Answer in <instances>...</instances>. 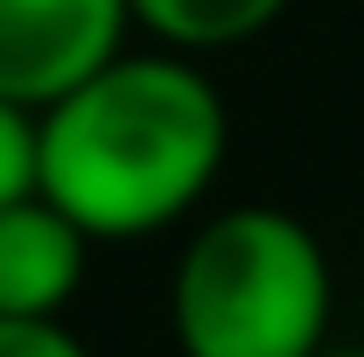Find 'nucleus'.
I'll return each instance as SVG.
<instances>
[{
  "label": "nucleus",
  "mask_w": 364,
  "mask_h": 357,
  "mask_svg": "<svg viewBox=\"0 0 364 357\" xmlns=\"http://www.w3.org/2000/svg\"><path fill=\"white\" fill-rule=\"evenodd\" d=\"M336 280L294 211L238 203L196 224L176 260L168 322L182 357H322Z\"/></svg>",
  "instance_id": "f03ea898"
},
{
  "label": "nucleus",
  "mask_w": 364,
  "mask_h": 357,
  "mask_svg": "<svg viewBox=\"0 0 364 357\" xmlns=\"http://www.w3.org/2000/svg\"><path fill=\"white\" fill-rule=\"evenodd\" d=\"M43 189V112L0 98V211Z\"/></svg>",
  "instance_id": "423d86ee"
},
{
  "label": "nucleus",
  "mask_w": 364,
  "mask_h": 357,
  "mask_svg": "<svg viewBox=\"0 0 364 357\" xmlns=\"http://www.w3.org/2000/svg\"><path fill=\"white\" fill-rule=\"evenodd\" d=\"M127 0H0V98L49 112L127 49Z\"/></svg>",
  "instance_id": "7ed1b4c3"
},
{
  "label": "nucleus",
  "mask_w": 364,
  "mask_h": 357,
  "mask_svg": "<svg viewBox=\"0 0 364 357\" xmlns=\"http://www.w3.org/2000/svg\"><path fill=\"white\" fill-rule=\"evenodd\" d=\"M127 14L176 56H218V49L267 36L287 14V0H127Z\"/></svg>",
  "instance_id": "39448f33"
},
{
  "label": "nucleus",
  "mask_w": 364,
  "mask_h": 357,
  "mask_svg": "<svg viewBox=\"0 0 364 357\" xmlns=\"http://www.w3.org/2000/svg\"><path fill=\"white\" fill-rule=\"evenodd\" d=\"M322 357H364V351H322Z\"/></svg>",
  "instance_id": "6e6552de"
},
{
  "label": "nucleus",
  "mask_w": 364,
  "mask_h": 357,
  "mask_svg": "<svg viewBox=\"0 0 364 357\" xmlns=\"http://www.w3.org/2000/svg\"><path fill=\"white\" fill-rule=\"evenodd\" d=\"M231 119L196 56L119 49L43 112V196L91 245L182 224L225 169Z\"/></svg>",
  "instance_id": "f257e3e1"
},
{
  "label": "nucleus",
  "mask_w": 364,
  "mask_h": 357,
  "mask_svg": "<svg viewBox=\"0 0 364 357\" xmlns=\"http://www.w3.org/2000/svg\"><path fill=\"white\" fill-rule=\"evenodd\" d=\"M91 238L43 189L0 211V315H63L85 287Z\"/></svg>",
  "instance_id": "20e7f679"
},
{
  "label": "nucleus",
  "mask_w": 364,
  "mask_h": 357,
  "mask_svg": "<svg viewBox=\"0 0 364 357\" xmlns=\"http://www.w3.org/2000/svg\"><path fill=\"white\" fill-rule=\"evenodd\" d=\"M0 357H91L63 315H0Z\"/></svg>",
  "instance_id": "0eeeda50"
}]
</instances>
